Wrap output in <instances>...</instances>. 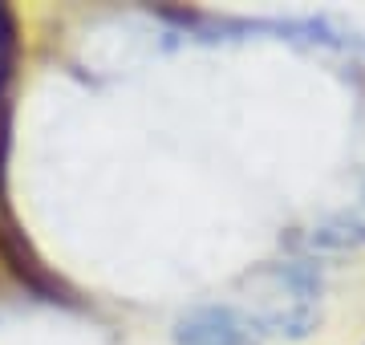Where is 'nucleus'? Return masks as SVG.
<instances>
[{
	"mask_svg": "<svg viewBox=\"0 0 365 345\" xmlns=\"http://www.w3.org/2000/svg\"><path fill=\"white\" fill-rule=\"evenodd\" d=\"M300 244L309 252H357V248H365V215L357 212L325 215L300 236Z\"/></svg>",
	"mask_w": 365,
	"mask_h": 345,
	"instance_id": "3",
	"label": "nucleus"
},
{
	"mask_svg": "<svg viewBox=\"0 0 365 345\" xmlns=\"http://www.w3.org/2000/svg\"><path fill=\"white\" fill-rule=\"evenodd\" d=\"M0 260L9 264V272H13L33 297H41V301H66L61 280L41 264V256L33 252V244L25 240V232H21L13 220H0Z\"/></svg>",
	"mask_w": 365,
	"mask_h": 345,
	"instance_id": "1",
	"label": "nucleus"
},
{
	"mask_svg": "<svg viewBox=\"0 0 365 345\" xmlns=\"http://www.w3.org/2000/svg\"><path fill=\"white\" fill-rule=\"evenodd\" d=\"M256 341L240 309H195L179 317L175 325V345H248Z\"/></svg>",
	"mask_w": 365,
	"mask_h": 345,
	"instance_id": "2",
	"label": "nucleus"
}]
</instances>
